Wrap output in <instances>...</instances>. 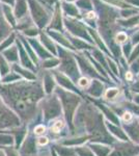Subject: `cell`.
Segmentation results:
<instances>
[{"mask_svg": "<svg viewBox=\"0 0 139 156\" xmlns=\"http://www.w3.org/2000/svg\"><path fill=\"white\" fill-rule=\"evenodd\" d=\"M47 142H48V140H47L46 137H44V138L41 137V138H40V140H39V143H40V144H41V145H45V144H47Z\"/></svg>", "mask_w": 139, "mask_h": 156, "instance_id": "3", "label": "cell"}, {"mask_svg": "<svg viewBox=\"0 0 139 156\" xmlns=\"http://www.w3.org/2000/svg\"><path fill=\"white\" fill-rule=\"evenodd\" d=\"M45 131V128L43 127V126H39V127H36L35 128V133H36V134H42L43 132Z\"/></svg>", "mask_w": 139, "mask_h": 156, "instance_id": "2", "label": "cell"}, {"mask_svg": "<svg viewBox=\"0 0 139 156\" xmlns=\"http://www.w3.org/2000/svg\"><path fill=\"white\" fill-rule=\"evenodd\" d=\"M62 126V124H61V122H56V124L54 125V126L52 127V130L54 132H58L59 131V129H60V127Z\"/></svg>", "mask_w": 139, "mask_h": 156, "instance_id": "1", "label": "cell"}]
</instances>
